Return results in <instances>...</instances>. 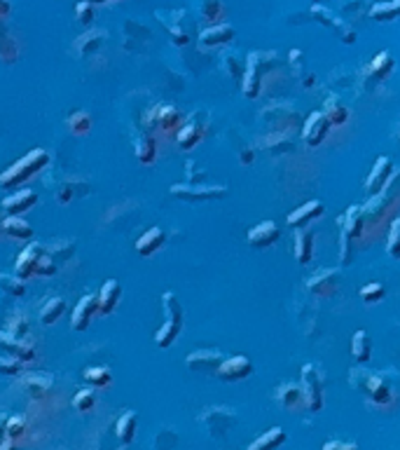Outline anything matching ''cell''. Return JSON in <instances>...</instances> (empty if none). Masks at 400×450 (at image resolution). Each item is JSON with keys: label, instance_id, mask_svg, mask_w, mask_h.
<instances>
[{"label": "cell", "instance_id": "obj_1", "mask_svg": "<svg viewBox=\"0 0 400 450\" xmlns=\"http://www.w3.org/2000/svg\"><path fill=\"white\" fill-rule=\"evenodd\" d=\"M50 164V152L45 148H33L28 150L24 157L10 164L0 174V188H19L26 181H30L35 174H40L45 167Z\"/></svg>", "mask_w": 400, "mask_h": 450}, {"label": "cell", "instance_id": "obj_2", "mask_svg": "<svg viewBox=\"0 0 400 450\" xmlns=\"http://www.w3.org/2000/svg\"><path fill=\"white\" fill-rule=\"evenodd\" d=\"M171 195L185 202H209L227 197L225 186H204V183H176L171 186Z\"/></svg>", "mask_w": 400, "mask_h": 450}, {"label": "cell", "instance_id": "obj_3", "mask_svg": "<svg viewBox=\"0 0 400 450\" xmlns=\"http://www.w3.org/2000/svg\"><path fill=\"white\" fill-rule=\"evenodd\" d=\"M302 392H304V406L312 413H321L323 410V378L319 366L307 364L302 366Z\"/></svg>", "mask_w": 400, "mask_h": 450}, {"label": "cell", "instance_id": "obj_4", "mask_svg": "<svg viewBox=\"0 0 400 450\" xmlns=\"http://www.w3.org/2000/svg\"><path fill=\"white\" fill-rule=\"evenodd\" d=\"M358 390L367 396V401L375 403V406H389L394 401V387H391L387 380L377 373L363 371V385H358Z\"/></svg>", "mask_w": 400, "mask_h": 450}, {"label": "cell", "instance_id": "obj_5", "mask_svg": "<svg viewBox=\"0 0 400 450\" xmlns=\"http://www.w3.org/2000/svg\"><path fill=\"white\" fill-rule=\"evenodd\" d=\"M391 176H394V162H391V157H387V155L377 157V162H375V167H372V171L367 174V179H365L367 195H370V197L382 195L384 190L389 188Z\"/></svg>", "mask_w": 400, "mask_h": 450}, {"label": "cell", "instance_id": "obj_6", "mask_svg": "<svg viewBox=\"0 0 400 450\" xmlns=\"http://www.w3.org/2000/svg\"><path fill=\"white\" fill-rule=\"evenodd\" d=\"M145 125L152 129H159V132H178L183 125V118H181L178 108L159 103L150 111V116L145 118Z\"/></svg>", "mask_w": 400, "mask_h": 450}, {"label": "cell", "instance_id": "obj_7", "mask_svg": "<svg viewBox=\"0 0 400 450\" xmlns=\"http://www.w3.org/2000/svg\"><path fill=\"white\" fill-rule=\"evenodd\" d=\"M253 373V364L248 356L236 354V356H227L222 359L220 369H218V378L225 380V383H239V380H246Z\"/></svg>", "mask_w": 400, "mask_h": 450}, {"label": "cell", "instance_id": "obj_8", "mask_svg": "<svg viewBox=\"0 0 400 450\" xmlns=\"http://www.w3.org/2000/svg\"><path fill=\"white\" fill-rule=\"evenodd\" d=\"M236 420L234 417V410L229 408H222V406H215V408H206L202 413V422L209 427L211 437L215 439H222L229 429V424Z\"/></svg>", "mask_w": 400, "mask_h": 450}, {"label": "cell", "instance_id": "obj_9", "mask_svg": "<svg viewBox=\"0 0 400 450\" xmlns=\"http://www.w3.org/2000/svg\"><path fill=\"white\" fill-rule=\"evenodd\" d=\"M222 364V354L218 349H197L188 356V369L202 376H218V369Z\"/></svg>", "mask_w": 400, "mask_h": 450}, {"label": "cell", "instance_id": "obj_10", "mask_svg": "<svg viewBox=\"0 0 400 450\" xmlns=\"http://www.w3.org/2000/svg\"><path fill=\"white\" fill-rule=\"evenodd\" d=\"M328 132H330V122L326 118V113H321V111L312 113L302 125V139L307 141V146H312V148L321 146V143L326 141Z\"/></svg>", "mask_w": 400, "mask_h": 450}, {"label": "cell", "instance_id": "obj_11", "mask_svg": "<svg viewBox=\"0 0 400 450\" xmlns=\"http://www.w3.org/2000/svg\"><path fill=\"white\" fill-rule=\"evenodd\" d=\"M0 349L12 356H17L21 364H28L35 359V347L30 345L26 338H17V335L7 333L5 329L0 331Z\"/></svg>", "mask_w": 400, "mask_h": 450}, {"label": "cell", "instance_id": "obj_12", "mask_svg": "<svg viewBox=\"0 0 400 450\" xmlns=\"http://www.w3.org/2000/svg\"><path fill=\"white\" fill-rule=\"evenodd\" d=\"M98 315V300L96 296H82V298L78 300V305L73 308V317H71V329L73 331H87L91 319H94Z\"/></svg>", "mask_w": 400, "mask_h": 450}, {"label": "cell", "instance_id": "obj_13", "mask_svg": "<svg viewBox=\"0 0 400 450\" xmlns=\"http://www.w3.org/2000/svg\"><path fill=\"white\" fill-rule=\"evenodd\" d=\"M204 132H206L204 120L199 116H192V118H188L185 122H183L181 129L176 132V141H178V146L183 150H190V148H195L197 143L204 139Z\"/></svg>", "mask_w": 400, "mask_h": 450}, {"label": "cell", "instance_id": "obj_14", "mask_svg": "<svg viewBox=\"0 0 400 450\" xmlns=\"http://www.w3.org/2000/svg\"><path fill=\"white\" fill-rule=\"evenodd\" d=\"M38 204V193L30 188L17 190V193L7 195L3 200V209L10 213V216H24L26 211H30Z\"/></svg>", "mask_w": 400, "mask_h": 450}, {"label": "cell", "instance_id": "obj_15", "mask_svg": "<svg viewBox=\"0 0 400 450\" xmlns=\"http://www.w3.org/2000/svg\"><path fill=\"white\" fill-rule=\"evenodd\" d=\"M42 247L40 244H28V247L21 251V254L17 256V263H14V274L21 279H30L35 274V268H38V261H40L42 256Z\"/></svg>", "mask_w": 400, "mask_h": 450}, {"label": "cell", "instance_id": "obj_16", "mask_svg": "<svg viewBox=\"0 0 400 450\" xmlns=\"http://www.w3.org/2000/svg\"><path fill=\"white\" fill-rule=\"evenodd\" d=\"M281 237V227L274 223V220H263V223H258L253 230H248V244L251 247H258V249H265V247H272Z\"/></svg>", "mask_w": 400, "mask_h": 450}, {"label": "cell", "instance_id": "obj_17", "mask_svg": "<svg viewBox=\"0 0 400 450\" xmlns=\"http://www.w3.org/2000/svg\"><path fill=\"white\" fill-rule=\"evenodd\" d=\"M323 213H326V207L319 202V200H309V202H304L302 207H297L295 211H290L288 213V218H286V223L290 227H304V225H309L312 220H316L321 218Z\"/></svg>", "mask_w": 400, "mask_h": 450}, {"label": "cell", "instance_id": "obj_18", "mask_svg": "<svg viewBox=\"0 0 400 450\" xmlns=\"http://www.w3.org/2000/svg\"><path fill=\"white\" fill-rule=\"evenodd\" d=\"M122 298V284L118 279H108L105 284L101 286V291H98L96 300H98V315H113L115 310H118Z\"/></svg>", "mask_w": 400, "mask_h": 450}, {"label": "cell", "instance_id": "obj_19", "mask_svg": "<svg viewBox=\"0 0 400 450\" xmlns=\"http://www.w3.org/2000/svg\"><path fill=\"white\" fill-rule=\"evenodd\" d=\"M21 385H24V390L28 392L30 399H45V396L52 392L54 380L47 373H26V376L21 378Z\"/></svg>", "mask_w": 400, "mask_h": 450}, {"label": "cell", "instance_id": "obj_20", "mask_svg": "<svg viewBox=\"0 0 400 450\" xmlns=\"http://www.w3.org/2000/svg\"><path fill=\"white\" fill-rule=\"evenodd\" d=\"M0 227H3V232L12 240H19V242L33 240V227H30V223L24 216H10V213H7Z\"/></svg>", "mask_w": 400, "mask_h": 450}, {"label": "cell", "instance_id": "obj_21", "mask_svg": "<svg viewBox=\"0 0 400 450\" xmlns=\"http://www.w3.org/2000/svg\"><path fill=\"white\" fill-rule=\"evenodd\" d=\"M164 242H166L164 230H161V227H150L148 232H143L141 237L136 240V251L138 256L148 258L152 254H157V251L164 247Z\"/></svg>", "mask_w": 400, "mask_h": 450}, {"label": "cell", "instance_id": "obj_22", "mask_svg": "<svg viewBox=\"0 0 400 450\" xmlns=\"http://www.w3.org/2000/svg\"><path fill=\"white\" fill-rule=\"evenodd\" d=\"M337 277H340L337 270H326V272L316 274V277H312L307 286H309V291L321 296V298H330V296L337 293Z\"/></svg>", "mask_w": 400, "mask_h": 450}, {"label": "cell", "instance_id": "obj_23", "mask_svg": "<svg viewBox=\"0 0 400 450\" xmlns=\"http://www.w3.org/2000/svg\"><path fill=\"white\" fill-rule=\"evenodd\" d=\"M234 38V28L229 24H215L211 28H206L199 33V43L202 47H218V45H225Z\"/></svg>", "mask_w": 400, "mask_h": 450}, {"label": "cell", "instance_id": "obj_24", "mask_svg": "<svg viewBox=\"0 0 400 450\" xmlns=\"http://www.w3.org/2000/svg\"><path fill=\"white\" fill-rule=\"evenodd\" d=\"M342 223H344L342 230L347 232L351 240H358L365 230V209L358 207V204H351L347 213H344Z\"/></svg>", "mask_w": 400, "mask_h": 450}, {"label": "cell", "instance_id": "obj_25", "mask_svg": "<svg viewBox=\"0 0 400 450\" xmlns=\"http://www.w3.org/2000/svg\"><path fill=\"white\" fill-rule=\"evenodd\" d=\"M260 66H258V55H251V59L246 61V71H244V94L248 99L260 96Z\"/></svg>", "mask_w": 400, "mask_h": 450}, {"label": "cell", "instance_id": "obj_26", "mask_svg": "<svg viewBox=\"0 0 400 450\" xmlns=\"http://www.w3.org/2000/svg\"><path fill=\"white\" fill-rule=\"evenodd\" d=\"M288 434L281 429V427H272V429H267L263 437H258L253 444L246 448V450H279L283 444H286Z\"/></svg>", "mask_w": 400, "mask_h": 450}, {"label": "cell", "instance_id": "obj_27", "mask_svg": "<svg viewBox=\"0 0 400 450\" xmlns=\"http://www.w3.org/2000/svg\"><path fill=\"white\" fill-rule=\"evenodd\" d=\"M276 399H279L281 406L288 408V410H297V408L304 406V392H302V387H297V385L279 387V390H276Z\"/></svg>", "mask_w": 400, "mask_h": 450}, {"label": "cell", "instance_id": "obj_28", "mask_svg": "<svg viewBox=\"0 0 400 450\" xmlns=\"http://www.w3.org/2000/svg\"><path fill=\"white\" fill-rule=\"evenodd\" d=\"M19 57V45L17 38L10 33V28L5 26V21L0 19V61L5 64H12L14 59Z\"/></svg>", "mask_w": 400, "mask_h": 450}, {"label": "cell", "instance_id": "obj_29", "mask_svg": "<svg viewBox=\"0 0 400 450\" xmlns=\"http://www.w3.org/2000/svg\"><path fill=\"white\" fill-rule=\"evenodd\" d=\"M312 256H314V232L299 227L295 235V261L299 265H307L312 261Z\"/></svg>", "mask_w": 400, "mask_h": 450}, {"label": "cell", "instance_id": "obj_30", "mask_svg": "<svg viewBox=\"0 0 400 450\" xmlns=\"http://www.w3.org/2000/svg\"><path fill=\"white\" fill-rule=\"evenodd\" d=\"M351 354L358 364H367L372 356V340L365 331H356L351 338Z\"/></svg>", "mask_w": 400, "mask_h": 450}, {"label": "cell", "instance_id": "obj_31", "mask_svg": "<svg viewBox=\"0 0 400 450\" xmlns=\"http://www.w3.org/2000/svg\"><path fill=\"white\" fill-rule=\"evenodd\" d=\"M64 312H66V300L61 296H54V298L45 300V305L40 308V322L45 326H52L64 317Z\"/></svg>", "mask_w": 400, "mask_h": 450}, {"label": "cell", "instance_id": "obj_32", "mask_svg": "<svg viewBox=\"0 0 400 450\" xmlns=\"http://www.w3.org/2000/svg\"><path fill=\"white\" fill-rule=\"evenodd\" d=\"M134 148H136V157H138V162L141 164H152L157 159V143H155V139H152L150 134H141L136 139V143H134Z\"/></svg>", "mask_w": 400, "mask_h": 450}, {"label": "cell", "instance_id": "obj_33", "mask_svg": "<svg viewBox=\"0 0 400 450\" xmlns=\"http://www.w3.org/2000/svg\"><path fill=\"white\" fill-rule=\"evenodd\" d=\"M136 424H138V420H136L134 410H127V413L120 415L118 424H115V432H118V439L122 441V446H129L134 441V437H136Z\"/></svg>", "mask_w": 400, "mask_h": 450}, {"label": "cell", "instance_id": "obj_34", "mask_svg": "<svg viewBox=\"0 0 400 450\" xmlns=\"http://www.w3.org/2000/svg\"><path fill=\"white\" fill-rule=\"evenodd\" d=\"M0 291H5L10 298H21L26 293V281L14 272H0Z\"/></svg>", "mask_w": 400, "mask_h": 450}, {"label": "cell", "instance_id": "obj_35", "mask_svg": "<svg viewBox=\"0 0 400 450\" xmlns=\"http://www.w3.org/2000/svg\"><path fill=\"white\" fill-rule=\"evenodd\" d=\"M326 118L330 125H347V120H349V108L344 103H340V99H335V96H330L328 101H326Z\"/></svg>", "mask_w": 400, "mask_h": 450}, {"label": "cell", "instance_id": "obj_36", "mask_svg": "<svg viewBox=\"0 0 400 450\" xmlns=\"http://www.w3.org/2000/svg\"><path fill=\"white\" fill-rule=\"evenodd\" d=\"M161 308H164V319H166V322L183 324V308H181L178 296H176L173 291L161 293Z\"/></svg>", "mask_w": 400, "mask_h": 450}, {"label": "cell", "instance_id": "obj_37", "mask_svg": "<svg viewBox=\"0 0 400 450\" xmlns=\"http://www.w3.org/2000/svg\"><path fill=\"white\" fill-rule=\"evenodd\" d=\"M183 329V324H176V322H166L164 319V324L159 326L157 333H155V342H157V347L161 349H166V347H171L176 338H178V333Z\"/></svg>", "mask_w": 400, "mask_h": 450}, {"label": "cell", "instance_id": "obj_38", "mask_svg": "<svg viewBox=\"0 0 400 450\" xmlns=\"http://www.w3.org/2000/svg\"><path fill=\"white\" fill-rule=\"evenodd\" d=\"M68 129H71V134L75 136H84L91 129V118H89V113H84V111H75L68 116Z\"/></svg>", "mask_w": 400, "mask_h": 450}, {"label": "cell", "instance_id": "obj_39", "mask_svg": "<svg viewBox=\"0 0 400 450\" xmlns=\"http://www.w3.org/2000/svg\"><path fill=\"white\" fill-rule=\"evenodd\" d=\"M91 387H105V385H110V380H113V373L110 369H105V366H91V369L84 371V376H82Z\"/></svg>", "mask_w": 400, "mask_h": 450}, {"label": "cell", "instance_id": "obj_40", "mask_svg": "<svg viewBox=\"0 0 400 450\" xmlns=\"http://www.w3.org/2000/svg\"><path fill=\"white\" fill-rule=\"evenodd\" d=\"M103 35H105L103 30H89V33H84L75 40V50H78L80 55H89V52H94L98 45H101Z\"/></svg>", "mask_w": 400, "mask_h": 450}, {"label": "cell", "instance_id": "obj_41", "mask_svg": "<svg viewBox=\"0 0 400 450\" xmlns=\"http://www.w3.org/2000/svg\"><path fill=\"white\" fill-rule=\"evenodd\" d=\"M391 71H394V59H391L389 52H379L372 64H370V73L375 75V78H389Z\"/></svg>", "mask_w": 400, "mask_h": 450}, {"label": "cell", "instance_id": "obj_42", "mask_svg": "<svg viewBox=\"0 0 400 450\" xmlns=\"http://www.w3.org/2000/svg\"><path fill=\"white\" fill-rule=\"evenodd\" d=\"M5 331L12 333V335H17V338H28L30 324H28V319L21 315V312H17V315H10V319H7Z\"/></svg>", "mask_w": 400, "mask_h": 450}, {"label": "cell", "instance_id": "obj_43", "mask_svg": "<svg viewBox=\"0 0 400 450\" xmlns=\"http://www.w3.org/2000/svg\"><path fill=\"white\" fill-rule=\"evenodd\" d=\"M94 403H96L94 390H80L73 396V408L78 410V413H89V410L94 408Z\"/></svg>", "mask_w": 400, "mask_h": 450}, {"label": "cell", "instance_id": "obj_44", "mask_svg": "<svg viewBox=\"0 0 400 450\" xmlns=\"http://www.w3.org/2000/svg\"><path fill=\"white\" fill-rule=\"evenodd\" d=\"M387 251L391 258L400 261V218H396L394 223H391V230L387 237Z\"/></svg>", "mask_w": 400, "mask_h": 450}, {"label": "cell", "instance_id": "obj_45", "mask_svg": "<svg viewBox=\"0 0 400 450\" xmlns=\"http://www.w3.org/2000/svg\"><path fill=\"white\" fill-rule=\"evenodd\" d=\"M24 432H26V420L21 415H12V417H7V424H5V437L10 439V441H17L24 437Z\"/></svg>", "mask_w": 400, "mask_h": 450}, {"label": "cell", "instance_id": "obj_46", "mask_svg": "<svg viewBox=\"0 0 400 450\" xmlns=\"http://www.w3.org/2000/svg\"><path fill=\"white\" fill-rule=\"evenodd\" d=\"M370 14H372V19H377V21H394V19H398L394 0H391V3H377L370 10Z\"/></svg>", "mask_w": 400, "mask_h": 450}, {"label": "cell", "instance_id": "obj_47", "mask_svg": "<svg viewBox=\"0 0 400 450\" xmlns=\"http://www.w3.org/2000/svg\"><path fill=\"white\" fill-rule=\"evenodd\" d=\"M21 366H24V364H21L17 356L7 354V352H0V373H3V376H19Z\"/></svg>", "mask_w": 400, "mask_h": 450}, {"label": "cell", "instance_id": "obj_48", "mask_svg": "<svg viewBox=\"0 0 400 450\" xmlns=\"http://www.w3.org/2000/svg\"><path fill=\"white\" fill-rule=\"evenodd\" d=\"M59 270V265L57 261L47 254V251H42V256H40V261H38V268H35V274L38 277H52L54 272Z\"/></svg>", "mask_w": 400, "mask_h": 450}, {"label": "cell", "instance_id": "obj_49", "mask_svg": "<svg viewBox=\"0 0 400 450\" xmlns=\"http://www.w3.org/2000/svg\"><path fill=\"white\" fill-rule=\"evenodd\" d=\"M384 286L382 284H377V281H372V284H367V286H363L360 288V298H363L365 303H377V300H382L384 298Z\"/></svg>", "mask_w": 400, "mask_h": 450}, {"label": "cell", "instance_id": "obj_50", "mask_svg": "<svg viewBox=\"0 0 400 450\" xmlns=\"http://www.w3.org/2000/svg\"><path fill=\"white\" fill-rule=\"evenodd\" d=\"M75 12H78V19L82 24H91V19H94V5L84 3V0H80L78 7H75Z\"/></svg>", "mask_w": 400, "mask_h": 450}, {"label": "cell", "instance_id": "obj_51", "mask_svg": "<svg viewBox=\"0 0 400 450\" xmlns=\"http://www.w3.org/2000/svg\"><path fill=\"white\" fill-rule=\"evenodd\" d=\"M202 14L206 19H218L220 14H222V5L218 3V0H206V3L202 5Z\"/></svg>", "mask_w": 400, "mask_h": 450}, {"label": "cell", "instance_id": "obj_52", "mask_svg": "<svg viewBox=\"0 0 400 450\" xmlns=\"http://www.w3.org/2000/svg\"><path fill=\"white\" fill-rule=\"evenodd\" d=\"M342 249H340V261H342V265H351V258H353V254H351V237L347 232L342 230Z\"/></svg>", "mask_w": 400, "mask_h": 450}, {"label": "cell", "instance_id": "obj_53", "mask_svg": "<svg viewBox=\"0 0 400 450\" xmlns=\"http://www.w3.org/2000/svg\"><path fill=\"white\" fill-rule=\"evenodd\" d=\"M321 450H358L356 444H351V441H328V444H323Z\"/></svg>", "mask_w": 400, "mask_h": 450}, {"label": "cell", "instance_id": "obj_54", "mask_svg": "<svg viewBox=\"0 0 400 450\" xmlns=\"http://www.w3.org/2000/svg\"><path fill=\"white\" fill-rule=\"evenodd\" d=\"M75 197V190H73V183H68V186H64L59 190V202L61 204H68Z\"/></svg>", "mask_w": 400, "mask_h": 450}, {"label": "cell", "instance_id": "obj_55", "mask_svg": "<svg viewBox=\"0 0 400 450\" xmlns=\"http://www.w3.org/2000/svg\"><path fill=\"white\" fill-rule=\"evenodd\" d=\"M5 424H7V415L5 413H0V446H3L5 444Z\"/></svg>", "mask_w": 400, "mask_h": 450}, {"label": "cell", "instance_id": "obj_56", "mask_svg": "<svg viewBox=\"0 0 400 450\" xmlns=\"http://www.w3.org/2000/svg\"><path fill=\"white\" fill-rule=\"evenodd\" d=\"M7 14H10V3H7V0H0V19L7 17Z\"/></svg>", "mask_w": 400, "mask_h": 450}, {"label": "cell", "instance_id": "obj_57", "mask_svg": "<svg viewBox=\"0 0 400 450\" xmlns=\"http://www.w3.org/2000/svg\"><path fill=\"white\" fill-rule=\"evenodd\" d=\"M0 450H17V448H14V441H10V439H7L5 444L0 446Z\"/></svg>", "mask_w": 400, "mask_h": 450}, {"label": "cell", "instance_id": "obj_58", "mask_svg": "<svg viewBox=\"0 0 400 450\" xmlns=\"http://www.w3.org/2000/svg\"><path fill=\"white\" fill-rule=\"evenodd\" d=\"M394 7H396V12H398V17H400V0H394Z\"/></svg>", "mask_w": 400, "mask_h": 450}, {"label": "cell", "instance_id": "obj_59", "mask_svg": "<svg viewBox=\"0 0 400 450\" xmlns=\"http://www.w3.org/2000/svg\"><path fill=\"white\" fill-rule=\"evenodd\" d=\"M84 3H91V5H94V3H105V0H84Z\"/></svg>", "mask_w": 400, "mask_h": 450}, {"label": "cell", "instance_id": "obj_60", "mask_svg": "<svg viewBox=\"0 0 400 450\" xmlns=\"http://www.w3.org/2000/svg\"><path fill=\"white\" fill-rule=\"evenodd\" d=\"M118 450H129V448H127V446H122V448H118Z\"/></svg>", "mask_w": 400, "mask_h": 450}, {"label": "cell", "instance_id": "obj_61", "mask_svg": "<svg viewBox=\"0 0 400 450\" xmlns=\"http://www.w3.org/2000/svg\"><path fill=\"white\" fill-rule=\"evenodd\" d=\"M314 3H319V0H314Z\"/></svg>", "mask_w": 400, "mask_h": 450}]
</instances>
